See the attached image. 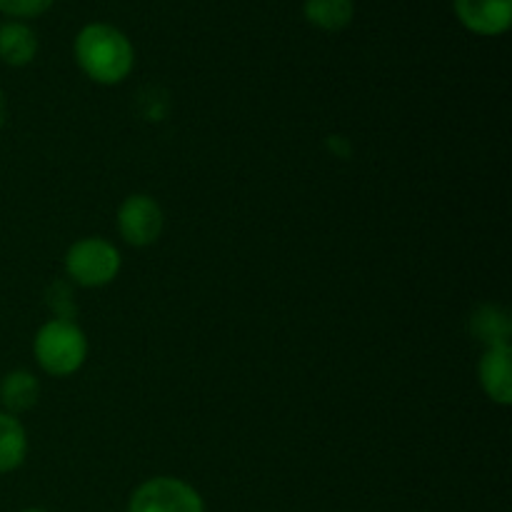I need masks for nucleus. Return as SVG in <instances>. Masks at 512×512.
<instances>
[{
	"label": "nucleus",
	"instance_id": "obj_13",
	"mask_svg": "<svg viewBox=\"0 0 512 512\" xmlns=\"http://www.w3.org/2000/svg\"><path fill=\"white\" fill-rule=\"evenodd\" d=\"M55 0H0V13L10 18H38Z\"/></svg>",
	"mask_w": 512,
	"mask_h": 512
},
{
	"label": "nucleus",
	"instance_id": "obj_11",
	"mask_svg": "<svg viewBox=\"0 0 512 512\" xmlns=\"http://www.w3.org/2000/svg\"><path fill=\"white\" fill-rule=\"evenodd\" d=\"M303 13L310 25L335 33L348 28L355 15V5L353 0H305Z\"/></svg>",
	"mask_w": 512,
	"mask_h": 512
},
{
	"label": "nucleus",
	"instance_id": "obj_4",
	"mask_svg": "<svg viewBox=\"0 0 512 512\" xmlns=\"http://www.w3.org/2000/svg\"><path fill=\"white\" fill-rule=\"evenodd\" d=\"M128 512H205V503L185 480L160 475L135 488L128 500Z\"/></svg>",
	"mask_w": 512,
	"mask_h": 512
},
{
	"label": "nucleus",
	"instance_id": "obj_7",
	"mask_svg": "<svg viewBox=\"0 0 512 512\" xmlns=\"http://www.w3.org/2000/svg\"><path fill=\"white\" fill-rule=\"evenodd\" d=\"M512 350L510 343L488 345L480 358V385L498 405L512 403Z\"/></svg>",
	"mask_w": 512,
	"mask_h": 512
},
{
	"label": "nucleus",
	"instance_id": "obj_15",
	"mask_svg": "<svg viewBox=\"0 0 512 512\" xmlns=\"http://www.w3.org/2000/svg\"><path fill=\"white\" fill-rule=\"evenodd\" d=\"M20 512H50V510H43V508H25V510H20Z\"/></svg>",
	"mask_w": 512,
	"mask_h": 512
},
{
	"label": "nucleus",
	"instance_id": "obj_5",
	"mask_svg": "<svg viewBox=\"0 0 512 512\" xmlns=\"http://www.w3.org/2000/svg\"><path fill=\"white\" fill-rule=\"evenodd\" d=\"M163 223V208L158 205V200L145 193H135L125 198L118 210L120 235H123L125 243L135 245V248L153 245L163 233Z\"/></svg>",
	"mask_w": 512,
	"mask_h": 512
},
{
	"label": "nucleus",
	"instance_id": "obj_12",
	"mask_svg": "<svg viewBox=\"0 0 512 512\" xmlns=\"http://www.w3.org/2000/svg\"><path fill=\"white\" fill-rule=\"evenodd\" d=\"M473 328L475 333H478V338L485 343V348H488V345L508 343L510 338L508 313L500 308H493V305H485V308H480L478 313H475Z\"/></svg>",
	"mask_w": 512,
	"mask_h": 512
},
{
	"label": "nucleus",
	"instance_id": "obj_8",
	"mask_svg": "<svg viewBox=\"0 0 512 512\" xmlns=\"http://www.w3.org/2000/svg\"><path fill=\"white\" fill-rule=\"evenodd\" d=\"M38 53V35L25 23L10 20L0 25V60L13 68H23Z\"/></svg>",
	"mask_w": 512,
	"mask_h": 512
},
{
	"label": "nucleus",
	"instance_id": "obj_10",
	"mask_svg": "<svg viewBox=\"0 0 512 512\" xmlns=\"http://www.w3.org/2000/svg\"><path fill=\"white\" fill-rule=\"evenodd\" d=\"M28 458V433L15 415L0 410V475L13 473Z\"/></svg>",
	"mask_w": 512,
	"mask_h": 512
},
{
	"label": "nucleus",
	"instance_id": "obj_6",
	"mask_svg": "<svg viewBox=\"0 0 512 512\" xmlns=\"http://www.w3.org/2000/svg\"><path fill=\"white\" fill-rule=\"evenodd\" d=\"M453 8L470 33L485 38L508 33L512 23V0H453Z\"/></svg>",
	"mask_w": 512,
	"mask_h": 512
},
{
	"label": "nucleus",
	"instance_id": "obj_1",
	"mask_svg": "<svg viewBox=\"0 0 512 512\" xmlns=\"http://www.w3.org/2000/svg\"><path fill=\"white\" fill-rule=\"evenodd\" d=\"M75 60L90 80L118 85L130 75L135 53L125 33L108 23H90L75 38Z\"/></svg>",
	"mask_w": 512,
	"mask_h": 512
},
{
	"label": "nucleus",
	"instance_id": "obj_3",
	"mask_svg": "<svg viewBox=\"0 0 512 512\" xmlns=\"http://www.w3.org/2000/svg\"><path fill=\"white\" fill-rule=\"evenodd\" d=\"M120 273V253L103 238H83L65 253V275L83 288H103Z\"/></svg>",
	"mask_w": 512,
	"mask_h": 512
},
{
	"label": "nucleus",
	"instance_id": "obj_9",
	"mask_svg": "<svg viewBox=\"0 0 512 512\" xmlns=\"http://www.w3.org/2000/svg\"><path fill=\"white\" fill-rule=\"evenodd\" d=\"M40 398V383L28 370H13L0 380V403L5 413L18 415L33 408Z\"/></svg>",
	"mask_w": 512,
	"mask_h": 512
},
{
	"label": "nucleus",
	"instance_id": "obj_14",
	"mask_svg": "<svg viewBox=\"0 0 512 512\" xmlns=\"http://www.w3.org/2000/svg\"><path fill=\"white\" fill-rule=\"evenodd\" d=\"M5 120H8V100H5V93L0 90V128L5 125Z\"/></svg>",
	"mask_w": 512,
	"mask_h": 512
},
{
	"label": "nucleus",
	"instance_id": "obj_2",
	"mask_svg": "<svg viewBox=\"0 0 512 512\" xmlns=\"http://www.w3.org/2000/svg\"><path fill=\"white\" fill-rule=\"evenodd\" d=\"M33 353L40 368L55 378H68L83 368L88 358V338L68 318L48 320L33 340Z\"/></svg>",
	"mask_w": 512,
	"mask_h": 512
}]
</instances>
